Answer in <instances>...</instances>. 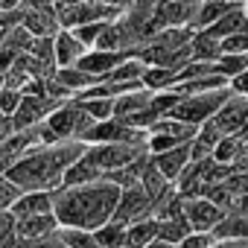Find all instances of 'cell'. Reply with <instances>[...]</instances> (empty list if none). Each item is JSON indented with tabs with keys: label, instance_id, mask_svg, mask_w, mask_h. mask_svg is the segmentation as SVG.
<instances>
[{
	"label": "cell",
	"instance_id": "cell-44",
	"mask_svg": "<svg viewBox=\"0 0 248 248\" xmlns=\"http://www.w3.org/2000/svg\"><path fill=\"white\" fill-rule=\"evenodd\" d=\"M231 91H233V93H242V96H248V70L231 79Z\"/></svg>",
	"mask_w": 248,
	"mask_h": 248
},
{
	"label": "cell",
	"instance_id": "cell-2",
	"mask_svg": "<svg viewBox=\"0 0 248 248\" xmlns=\"http://www.w3.org/2000/svg\"><path fill=\"white\" fill-rule=\"evenodd\" d=\"M85 146H88L85 140H59V143L30 146L6 175L24 193L27 190H59L64 184L67 167L85 152Z\"/></svg>",
	"mask_w": 248,
	"mask_h": 248
},
{
	"label": "cell",
	"instance_id": "cell-22",
	"mask_svg": "<svg viewBox=\"0 0 248 248\" xmlns=\"http://www.w3.org/2000/svg\"><path fill=\"white\" fill-rule=\"evenodd\" d=\"M105 175H102V170L82 152L70 167H67V172H64V184L62 187H76V184H91V181H102Z\"/></svg>",
	"mask_w": 248,
	"mask_h": 248
},
{
	"label": "cell",
	"instance_id": "cell-8",
	"mask_svg": "<svg viewBox=\"0 0 248 248\" xmlns=\"http://www.w3.org/2000/svg\"><path fill=\"white\" fill-rule=\"evenodd\" d=\"M199 3H202V0H158L155 12H152L155 32L167 30V27H190L193 30Z\"/></svg>",
	"mask_w": 248,
	"mask_h": 248
},
{
	"label": "cell",
	"instance_id": "cell-12",
	"mask_svg": "<svg viewBox=\"0 0 248 248\" xmlns=\"http://www.w3.org/2000/svg\"><path fill=\"white\" fill-rule=\"evenodd\" d=\"M184 216L193 231H213L222 222L225 210L204 196H190V199H184Z\"/></svg>",
	"mask_w": 248,
	"mask_h": 248
},
{
	"label": "cell",
	"instance_id": "cell-49",
	"mask_svg": "<svg viewBox=\"0 0 248 248\" xmlns=\"http://www.w3.org/2000/svg\"><path fill=\"white\" fill-rule=\"evenodd\" d=\"M245 12H248V0H245Z\"/></svg>",
	"mask_w": 248,
	"mask_h": 248
},
{
	"label": "cell",
	"instance_id": "cell-45",
	"mask_svg": "<svg viewBox=\"0 0 248 248\" xmlns=\"http://www.w3.org/2000/svg\"><path fill=\"white\" fill-rule=\"evenodd\" d=\"M233 170L248 172V140H242V149H239V155L233 158Z\"/></svg>",
	"mask_w": 248,
	"mask_h": 248
},
{
	"label": "cell",
	"instance_id": "cell-40",
	"mask_svg": "<svg viewBox=\"0 0 248 248\" xmlns=\"http://www.w3.org/2000/svg\"><path fill=\"white\" fill-rule=\"evenodd\" d=\"M219 239L213 236V231H190L181 242H178V248H213Z\"/></svg>",
	"mask_w": 248,
	"mask_h": 248
},
{
	"label": "cell",
	"instance_id": "cell-19",
	"mask_svg": "<svg viewBox=\"0 0 248 248\" xmlns=\"http://www.w3.org/2000/svg\"><path fill=\"white\" fill-rule=\"evenodd\" d=\"M222 138H225V135H222V129L216 126L213 120L202 123V126H199V135L190 140V155H193V161L213 158V152H216V143H219Z\"/></svg>",
	"mask_w": 248,
	"mask_h": 248
},
{
	"label": "cell",
	"instance_id": "cell-48",
	"mask_svg": "<svg viewBox=\"0 0 248 248\" xmlns=\"http://www.w3.org/2000/svg\"><path fill=\"white\" fill-rule=\"evenodd\" d=\"M21 9V0H0V12H15Z\"/></svg>",
	"mask_w": 248,
	"mask_h": 248
},
{
	"label": "cell",
	"instance_id": "cell-46",
	"mask_svg": "<svg viewBox=\"0 0 248 248\" xmlns=\"http://www.w3.org/2000/svg\"><path fill=\"white\" fill-rule=\"evenodd\" d=\"M47 6H56V0H21V9H47Z\"/></svg>",
	"mask_w": 248,
	"mask_h": 248
},
{
	"label": "cell",
	"instance_id": "cell-27",
	"mask_svg": "<svg viewBox=\"0 0 248 248\" xmlns=\"http://www.w3.org/2000/svg\"><path fill=\"white\" fill-rule=\"evenodd\" d=\"M149 161H152V155H146V158H140V161H135V164H129V167H123V170H117V172H108L105 178L114 181L117 187H138V184L143 181V172H146Z\"/></svg>",
	"mask_w": 248,
	"mask_h": 248
},
{
	"label": "cell",
	"instance_id": "cell-18",
	"mask_svg": "<svg viewBox=\"0 0 248 248\" xmlns=\"http://www.w3.org/2000/svg\"><path fill=\"white\" fill-rule=\"evenodd\" d=\"M59 219H56V210L50 213H35V216H21L18 219V233L27 236V239H41V236H53L59 231Z\"/></svg>",
	"mask_w": 248,
	"mask_h": 248
},
{
	"label": "cell",
	"instance_id": "cell-34",
	"mask_svg": "<svg viewBox=\"0 0 248 248\" xmlns=\"http://www.w3.org/2000/svg\"><path fill=\"white\" fill-rule=\"evenodd\" d=\"M114 99L117 96H88V99H76L93 120H111L114 117Z\"/></svg>",
	"mask_w": 248,
	"mask_h": 248
},
{
	"label": "cell",
	"instance_id": "cell-26",
	"mask_svg": "<svg viewBox=\"0 0 248 248\" xmlns=\"http://www.w3.org/2000/svg\"><path fill=\"white\" fill-rule=\"evenodd\" d=\"M155 236H158V216L132 222L129 225V236H126V248H146Z\"/></svg>",
	"mask_w": 248,
	"mask_h": 248
},
{
	"label": "cell",
	"instance_id": "cell-30",
	"mask_svg": "<svg viewBox=\"0 0 248 248\" xmlns=\"http://www.w3.org/2000/svg\"><path fill=\"white\" fill-rule=\"evenodd\" d=\"M190 231H193V228H190V222H187L184 213H178V216H158V236H164V239H170V242H175V245H178Z\"/></svg>",
	"mask_w": 248,
	"mask_h": 248
},
{
	"label": "cell",
	"instance_id": "cell-16",
	"mask_svg": "<svg viewBox=\"0 0 248 248\" xmlns=\"http://www.w3.org/2000/svg\"><path fill=\"white\" fill-rule=\"evenodd\" d=\"M213 236L219 242H242V239H248V213L236 210V207L225 210L222 222L213 228Z\"/></svg>",
	"mask_w": 248,
	"mask_h": 248
},
{
	"label": "cell",
	"instance_id": "cell-33",
	"mask_svg": "<svg viewBox=\"0 0 248 248\" xmlns=\"http://www.w3.org/2000/svg\"><path fill=\"white\" fill-rule=\"evenodd\" d=\"M59 239L67 248H102L96 242V233L85 231V228H59Z\"/></svg>",
	"mask_w": 248,
	"mask_h": 248
},
{
	"label": "cell",
	"instance_id": "cell-5",
	"mask_svg": "<svg viewBox=\"0 0 248 248\" xmlns=\"http://www.w3.org/2000/svg\"><path fill=\"white\" fill-rule=\"evenodd\" d=\"M47 129L59 138V140H85V135L91 132V126H93V117L76 102V99H67V102H62L47 120Z\"/></svg>",
	"mask_w": 248,
	"mask_h": 248
},
{
	"label": "cell",
	"instance_id": "cell-25",
	"mask_svg": "<svg viewBox=\"0 0 248 248\" xmlns=\"http://www.w3.org/2000/svg\"><path fill=\"white\" fill-rule=\"evenodd\" d=\"M190 50H193V59H199V62H219V56H222V38L210 35L207 30H199V32H193Z\"/></svg>",
	"mask_w": 248,
	"mask_h": 248
},
{
	"label": "cell",
	"instance_id": "cell-50",
	"mask_svg": "<svg viewBox=\"0 0 248 248\" xmlns=\"http://www.w3.org/2000/svg\"><path fill=\"white\" fill-rule=\"evenodd\" d=\"M0 213H3V210H0Z\"/></svg>",
	"mask_w": 248,
	"mask_h": 248
},
{
	"label": "cell",
	"instance_id": "cell-43",
	"mask_svg": "<svg viewBox=\"0 0 248 248\" xmlns=\"http://www.w3.org/2000/svg\"><path fill=\"white\" fill-rule=\"evenodd\" d=\"M21 18H24L21 9H15V12H0V44H3L9 38V32L21 24Z\"/></svg>",
	"mask_w": 248,
	"mask_h": 248
},
{
	"label": "cell",
	"instance_id": "cell-6",
	"mask_svg": "<svg viewBox=\"0 0 248 248\" xmlns=\"http://www.w3.org/2000/svg\"><path fill=\"white\" fill-rule=\"evenodd\" d=\"M59 9V21L67 30L85 27V24H99V21H117L123 15V6L105 3V0H79V3H67V6H56Z\"/></svg>",
	"mask_w": 248,
	"mask_h": 248
},
{
	"label": "cell",
	"instance_id": "cell-51",
	"mask_svg": "<svg viewBox=\"0 0 248 248\" xmlns=\"http://www.w3.org/2000/svg\"><path fill=\"white\" fill-rule=\"evenodd\" d=\"M242 3H245V0H242Z\"/></svg>",
	"mask_w": 248,
	"mask_h": 248
},
{
	"label": "cell",
	"instance_id": "cell-24",
	"mask_svg": "<svg viewBox=\"0 0 248 248\" xmlns=\"http://www.w3.org/2000/svg\"><path fill=\"white\" fill-rule=\"evenodd\" d=\"M242 30H248V12H245V3L233 6V9H231V12H225L213 27H207V32H210V35H216V38H228V35L242 32Z\"/></svg>",
	"mask_w": 248,
	"mask_h": 248
},
{
	"label": "cell",
	"instance_id": "cell-37",
	"mask_svg": "<svg viewBox=\"0 0 248 248\" xmlns=\"http://www.w3.org/2000/svg\"><path fill=\"white\" fill-rule=\"evenodd\" d=\"M56 38V35H53ZM53 38H35L32 41V47H30V53L44 64V67H50V70H56V41Z\"/></svg>",
	"mask_w": 248,
	"mask_h": 248
},
{
	"label": "cell",
	"instance_id": "cell-13",
	"mask_svg": "<svg viewBox=\"0 0 248 248\" xmlns=\"http://www.w3.org/2000/svg\"><path fill=\"white\" fill-rule=\"evenodd\" d=\"M213 123L222 129V135H239L248 126V96L242 93H231L225 99V105L216 111Z\"/></svg>",
	"mask_w": 248,
	"mask_h": 248
},
{
	"label": "cell",
	"instance_id": "cell-7",
	"mask_svg": "<svg viewBox=\"0 0 248 248\" xmlns=\"http://www.w3.org/2000/svg\"><path fill=\"white\" fill-rule=\"evenodd\" d=\"M149 132L129 126L126 120L111 117V120H96L91 132L85 135V143H146Z\"/></svg>",
	"mask_w": 248,
	"mask_h": 248
},
{
	"label": "cell",
	"instance_id": "cell-35",
	"mask_svg": "<svg viewBox=\"0 0 248 248\" xmlns=\"http://www.w3.org/2000/svg\"><path fill=\"white\" fill-rule=\"evenodd\" d=\"M216 64H219V73L228 76V82H231L233 76L248 70V53H222Z\"/></svg>",
	"mask_w": 248,
	"mask_h": 248
},
{
	"label": "cell",
	"instance_id": "cell-20",
	"mask_svg": "<svg viewBox=\"0 0 248 248\" xmlns=\"http://www.w3.org/2000/svg\"><path fill=\"white\" fill-rule=\"evenodd\" d=\"M152 99H155V91H149L146 85H143V88H135V91H126V93H120V96L114 99V117L129 120L132 114H138V111H143L146 105H152Z\"/></svg>",
	"mask_w": 248,
	"mask_h": 248
},
{
	"label": "cell",
	"instance_id": "cell-39",
	"mask_svg": "<svg viewBox=\"0 0 248 248\" xmlns=\"http://www.w3.org/2000/svg\"><path fill=\"white\" fill-rule=\"evenodd\" d=\"M219 184H222V187L231 193V199L236 202V199H242V196L248 193V172H239V170H233V172H231L228 178H222Z\"/></svg>",
	"mask_w": 248,
	"mask_h": 248
},
{
	"label": "cell",
	"instance_id": "cell-36",
	"mask_svg": "<svg viewBox=\"0 0 248 248\" xmlns=\"http://www.w3.org/2000/svg\"><path fill=\"white\" fill-rule=\"evenodd\" d=\"M239 149H242V138H239V135H225V138L216 143L213 158H216L219 164H231V167H233V158L239 155Z\"/></svg>",
	"mask_w": 248,
	"mask_h": 248
},
{
	"label": "cell",
	"instance_id": "cell-15",
	"mask_svg": "<svg viewBox=\"0 0 248 248\" xmlns=\"http://www.w3.org/2000/svg\"><path fill=\"white\" fill-rule=\"evenodd\" d=\"M24 12V9H21ZM21 24L35 35V38H53L59 30H62V21H59V9L56 6H47V9H27Z\"/></svg>",
	"mask_w": 248,
	"mask_h": 248
},
{
	"label": "cell",
	"instance_id": "cell-4",
	"mask_svg": "<svg viewBox=\"0 0 248 248\" xmlns=\"http://www.w3.org/2000/svg\"><path fill=\"white\" fill-rule=\"evenodd\" d=\"M85 155L102 170V175H108V172H117L152 152H149V140H146V143H88Z\"/></svg>",
	"mask_w": 248,
	"mask_h": 248
},
{
	"label": "cell",
	"instance_id": "cell-38",
	"mask_svg": "<svg viewBox=\"0 0 248 248\" xmlns=\"http://www.w3.org/2000/svg\"><path fill=\"white\" fill-rule=\"evenodd\" d=\"M21 102H24V91L21 88H9V85L0 88V111H3L6 117H15Z\"/></svg>",
	"mask_w": 248,
	"mask_h": 248
},
{
	"label": "cell",
	"instance_id": "cell-42",
	"mask_svg": "<svg viewBox=\"0 0 248 248\" xmlns=\"http://www.w3.org/2000/svg\"><path fill=\"white\" fill-rule=\"evenodd\" d=\"M222 53H248V30L222 38Z\"/></svg>",
	"mask_w": 248,
	"mask_h": 248
},
{
	"label": "cell",
	"instance_id": "cell-28",
	"mask_svg": "<svg viewBox=\"0 0 248 248\" xmlns=\"http://www.w3.org/2000/svg\"><path fill=\"white\" fill-rule=\"evenodd\" d=\"M228 76L222 73H207V76H199V79H187V82H178L175 91L178 93H207V91H219V88H228Z\"/></svg>",
	"mask_w": 248,
	"mask_h": 248
},
{
	"label": "cell",
	"instance_id": "cell-3",
	"mask_svg": "<svg viewBox=\"0 0 248 248\" xmlns=\"http://www.w3.org/2000/svg\"><path fill=\"white\" fill-rule=\"evenodd\" d=\"M231 93H233L231 85L219 88V91H207V93H181V99L175 102V108L167 117H175V120L193 123V126H202V123H207V120L216 117V111L225 105V99Z\"/></svg>",
	"mask_w": 248,
	"mask_h": 248
},
{
	"label": "cell",
	"instance_id": "cell-11",
	"mask_svg": "<svg viewBox=\"0 0 248 248\" xmlns=\"http://www.w3.org/2000/svg\"><path fill=\"white\" fill-rule=\"evenodd\" d=\"M129 56H135V53H132V50H99V47H93V50H88V53L82 56V62H79L76 67H82V70L91 73L96 82H102L111 70H117Z\"/></svg>",
	"mask_w": 248,
	"mask_h": 248
},
{
	"label": "cell",
	"instance_id": "cell-29",
	"mask_svg": "<svg viewBox=\"0 0 248 248\" xmlns=\"http://www.w3.org/2000/svg\"><path fill=\"white\" fill-rule=\"evenodd\" d=\"M93 233H96V242H99L102 248H126L129 225H123V222L111 219V222H105L102 228H96Z\"/></svg>",
	"mask_w": 248,
	"mask_h": 248
},
{
	"label": "cell",
	"instance_id": "cell-17",
	"mask_svg": "<svg viewBox=\"0 0 248 248\" xmlns=\"http://www.w3.org/2000/svg\"><path fill=\"white\" fill-rule=\"evenodd\" d=\"M152 161H155V167L175 184L178 181V175L187 170V164L193 161V155H190V143H181V146H175V149H167V152H158V155H152Z\"/></svg>",
	"mask_w": 248,
	"mask_h": 248
},
{
	"label": "cell",
	"instance_id": "cell-23",
	"mask_svg": "<svg viewBox=\"0 0 248 248\" xmlns=\"http://www.w3.org/2000/svg\"><path fill=\"white\" fill-rule=\"evenodd\" d=\"M242 0H202L199 3V12H196V21H193V30H207L213 27L225 12H231L233 6H239Z\"/></svg>",
	"mask_w": 248,
	"mask_h": 248
},
{
	"label": "cell",
	"instance_id": "cell-1",
	"mask_svg": "<svg viewBox=\"0 0 248 248\" xmlns=\"http://www.w3.org/2000/svg\"><path fill=\"white\" fill-rule=\"evenodd\" d=\"M120 193H123V187H117L108 178L91 181V184H76V187H59V190H53V210H56V219L62 228L96 231L114 219Z\"/></svg>",
	"mask_w": 248,
	"mask_h": 248
},
{
	"label": "cell",
	"instance_id": "cell-21",
	"mask_svg": "<svg viewBox=\"0 0 248 248\" xmlns=\"http://www.w3.org/2000/svg\"><path fill=\"white\" fill-rule=\"evenodd\" d=\"M53 210V190H27L21 199L12 204L15 219L21 216H35V213H50Z\"/></svg>",
	"mask_w": 248,
	"mask_h": 248
},
{
	"label": "cell",
	"instance_id": "cell-14",
	"mask_svg": "<svg viewBox=\"0 0 248 248\" xmlns=\"http://www.w3.org/2000/svg\"><path fill=\"white\" fill-rule=\"evenodd\" d=\"M56 67H76L79 62H82V56L91 50L73 30H67V27H62L59 32H56Z\"/></svg>",
	"mask_w": 248,
	"mask_h": 248
},
{
	"label": "cell",
	"instance_id": "cell-41",
	"mask_svg": "<svg viewBox=\"0 0 248 248\" xmlns=\"http://www.w3.org/2000/svg\"><path fill=\"white\" fill-rule=\"evenodd\" d=\"M105 24H108V21H99V24H85V27H76L73 32H76V35H79V38H82V41L93 50V47H96V41H99V35H102V30H105Z\"/></svg>",
	"mask_w": 248,
	"mask_h": 248
},
{
	"label": "cell",
	"instance_id": "cell-47",
	"mask_svg": "<svg viewBox=\"0 0 248 248\" xmlns=\"http://www.w3.org/2000/svg\"><path fill=\"white\" fill-rule=\"evenodd\" d=\"M146 248H178V245H175V242H170V239H164V236H155Z\"/></svg>",
	"mask_w": 248,
	"mask_h": 248
},
{
	"label": "cell",
	"instance_id": "cell-32",
	"mask_svg": "<svg viewBox=\"0 0 248 248\" xmlns=\"http://www.w3.org/2000/svg\"><path fill=\"white\" fill-rule=\"evenodd\" d=\"M175 82H178V70H172V67L149 64L143 73V85L149 91H170V88H175Z\"/></svg>",
	"mask_w": 248,
	"mask_h": 248
},
{
	"label": "cell",
	"instance_id": "cell-31",
	"mask_svg": "<svg viewBox=\"0 0 248 248\" xmlns=\"http://www.w3.org/2000/svg\"><path fill=\"white\" fill-rule=\"evenodd\" d=\"M56 79H59L67 91H73V96L82 93L85 88L96 85V79H93L91 73H85L82 67H56Z\"/></svg>",
	"mask_w": 248,
	"mask_h": 248
},
{
	"label": "cell",
	"instance_id": "cell-9",
	"mask_svg": "<svg viewBox=\"0 0 248 248\" xmlns=\"http://www.w3.org/2000/svg\"><path fill=\"white\" fill-rule=\"evenodd\" d=\"M149 216H155V204L146 196V190L140 184L138 187H123L114 219L123 222V225H132V222H140V219H149Z\"/></svg>",
	"mask_w": 248,
	"mask_h": 248
},
{
	"label": "cell",
	"instance_id": "cell-10",
	"mask_svg": "<svg viewBox=\"0 0 248 248\" xmlns=\"http://www.w3.org/2000/svg\"><path fill=\"white\" fill-rule=\"evenodd\" d=\"M62 102L56 99V96H50V93H24V102H21V108L15 111V129L18 132H24V129H32V126H38V123H44L56 108H59Z\"/></svg>",
	"mask_w": 248,
	"mask_h": 248
}]
</instances>
